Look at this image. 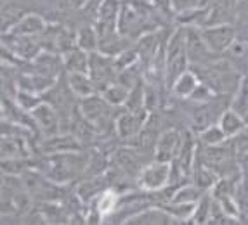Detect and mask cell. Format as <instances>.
<instances>
[{
    "label": "cell",
    "instance_id": "obj_1",
    "mask_svg": "<svg viewBox=\"0 0 248 225\" xmlns=\"http://www.w3.org/2000/svg\"><path fill=\"white\" fill-rule=\"evenodd\" d=\"M113 109L115 106L108 103L99 92L78 101V111L92 123L97 134H104L109 128V125L115 127L116 120L113 116Z\"/></svg>",
    "mask_w": 248,
    "mask_h": 225
},
{
    "label": "cell",
    "instance_id": "obj_2",
    "mask_svg": "<svg viewBox=\"0 0 248 225\" xmlns=\"http://www.w3.org/2000/svg\"><path fill=\"white\" fill-rule=\"evenodd\" d=\"M186 30V54L189 59V68H196V66H207L217 61V56L210 50L207 45L205 38H203L202 31L196 26H184Z\"/></svg>",
    "mask_w": 248,
    "mask_h": 225
},
{
    "label": "cell",
    "instance_id": "obj_3",
    "mask_svg": "<svg viewBox=\"0 0 248 225\" xmlns=\"http://www.w3.org/2000/svg\"><path fill=\"white\" fill-rule=\"evenodd\" d=\"M170 184V163L153 160L142 168L137 177V185L148 193H160Z\"/></svg>",
    "mask_w": 248,
    "mask_h": 225
},
{
    "label": "cell",
    "instance_id": "obj_4",
    "mask_svg": "<svg viewBox=\"0 0 248 225\" xmlns=\"http://www.w3.org/2000/svg\"><path fill=\"white\" fill-rule=\"evenodd\" d=\"M89 75L94 80L97 92H103L108 85H111L113 82L118 80V70L115 66V58L106 56V54L94 50L91 52V68H89Z\"/></svg>",
    "mask_w": 248,
    "mask_h": 225
},
{
    "label": "cell",
    "instance_id": "obj_5",
    "mask_svg": "<svg viewBox=\"0 0 248 225\" xmlns=\"http://www.w3.org/2000/svg\"><path fill=\"white\" fill-rule=\"evenodd\" d=\"M122 4H124L122 0H101L94 23L99 40L118 33V16H120Z\"/></svg>",
    "mask_w": 248,
    "mask_h": 225
},
{
    "label": "cell",
    "instance_id": "obj_6",
    "mask_svg": "<svg viewBox=\"0 0 248 225\" xmlns=\"http://www.w3.org/2000/svg\"><path fill=\"white\" fill-rule=\"evenodd\" d=\"M200 31H202L210 50L215 54H226L236 40V28L232 26V23L203 26V28H200Z\"/></svg>",
    "mask_w": 248,
    "mask_h": 225
},
{
    "label": "cell",
    "instance_id": "obj_7",
    "mask_svg": "<svg viewBox=\"0 0 248 225\" xmlns=\"http://www.w3.org/2000/svg\"><path fill=\"white\" fill-rule=\"evenodd\" d=\"M149 118V111H127L125 109L115 123V130L120 139H136L144 128Z\"/></svg>",
    "mask_w": 248,
    "mask_h": 225
},
{
    "label": "cell",
    "instance_id": "obj_8",
    "mask_svg": "<svg viewBox=\"0 0 248 225\" xmlns=\"http://www.w3.org/2000/svg\"><path fill=\"white\" fill-rule=\"evenodd\" d=\"M182 146V132L175 128L163 130L158 135L156 146H155V160L172 163L177 158Z\"/></svg>",
    "mask_w": 248,
    "mask_h": 225
},
{
    "label": "cell",
    "instance_id": "obj_9",
    "mask_svg": "<svg viewBox=\"0 0 248 225\" xmlns=\"http://www.w3.org/2000/svg\"><path fill=\"white\" fill-rule=\"evenodd\" d=\"M4 47L13 52V56L25 61H33L40 54V44L35 40V37H25V35H5L4 33Z\"/></svg>",
    "mask_w": 248,
    "mask_h": 225
},
{
    "label": "cell",
    "instance_id": "obj_10",
    "mask_svg": "<svg viewBox=\"0 0 248 225\" xmlns=\"http://www.w3.org/2000/svg\"><path fill=\"white\" fill-rule=\"evenodd\" d=\"M30 115H31V118H33L35 125H37L47 137H49V135H56L61 132V128H59L61 121H59L58 109H56L49 101H46V99H44V101H42Z\"/></svg>",
    "mask_w": 248,
    "mask_h": 225
},
{
    "label": "cell",
    "instance_id": "obj_11",
    "mask_svg": "<svg viewBox=\"0 0 248 225\" xmlns=\"http://www.w3.org/2000/svg\"><path fill=\"white\" fill-rule=\"evenodd\" d=\"M82 142H80L73 134H56L49 135L44 142L40 144V151L46 154H62V152H75L80 151Z\"/></svg>",
    "mask_w": 248,
    "mask_h": 225
},
{
    "label": "cell",
    "instance_id": "obj_12",
    "mask_svg": "<svg viewBox=\"0 0 248 225\" xmlns=\"http://www.w3.org/2000/svg\"><path fill=\"white\" fill-rule=\"evenodd\" d=\"M17 127V123H14ZM14 132H5L2 134V160H9V158H28L30 149L26 139L23 137L25 130H16Z\"/></svg>",
    "mask_w": 248,
    "mask_h": 225
},
{
    "label": "cell",
    "instance_id": "obj_13",
    "mask_svg": "<svg viewBox=\"0 0 248 225\" xmlns=\"http://www.w3.org/2000/svg\"><path fill=\"white\" fill-rule=\"evenodd\" d=\"M115 166H118L125 175L128 177H139V173L142 172V168L146 166L142 163L141 156L134 148H124L120 151H116L115 154Z\"/></svg>",
    "mask_w": 248,
    "mask_h": 225
},
{
    "label": "cell",
    "instance_id": "obj_14",
    "mask_svg": "<svg viewBox=\"0 0 248 225\" xmlns=\"http://www.w3.org/2000/svg\"><path fill=\"white\" fill-rule=\"evenodd\" d=\"M127 224H137V225H163V224H179L172 215L165 211L161 206L156 208H144L137 211L132 218H128Z\"/></svg>",
    "mask_w": 248,
    "mask_h": 225
},
{
    "label": "cell",
    "instance_id": "obj_15",
    "mask_svg": "<svg viewBox=\"0 0 248 225\" xmlns=\"http://www.w3.org/2000/svg\"><path fill=\"white\" fill-rule=\"evenodd\" d=\"M31 64H33L35 73H40V75H46V76L56 78L59 73H61L62 68H64V59L59 58L58 54L40 52L37 58L31 61Z\"/></svg>",
    "mask_w": 248,
    "mask_h": 225
},
{
    "label": "cell",
    "instance_id": "obj_16",
    "mask_svg": "<svg viewBox=\"0 0 248 225\" xmlns=\"http://www.w3.org/2000/svg\"><path fill=\"white\" fill-rule=\"evenodd\" d=\"M66 82L71 94L75 97H78V101L83 97H89V95L97 94V87H95L94 80L89 73H68Z\"/></svg>",
    "mask_w": 248,
    "mask_h": 225
},
{
    "label": "cell",
    "instance_id": "obj_17",
    "mask_svg": "<svg viewBox=\"0 0 248 225\" xmlns=\"http://www.w3.org/2000/svg\"><path fill=\"white\" fill-rule=\"evenodd\" d=\"M42 31H46V21L37 14H28V16L19 17L16 25L11 26V33L25 35V37H35Z\"/></svg>",
    "mask_w": 248,
    "mask_h": 225
},
{
    "label": "cell",
    "instance_id": "obj_18",
    "mask_svg": "<svg viewBox=\"0 0 248 225\" xmlns=\"http://www.w3.org/2000/svg\"><path fill=\"white\" fill-rule=\"evenodd\" d=\"M62 59H64V70H66V73H89L91 52H87V50L77 47V49L64 54Z\"/></svg>",
    "mask_w": 248,
    "mask_h": 225
},
{
    "label": "cell",
    "instance_id": "obj_19",
    "mask_svg": "<svg viewBox=\"0 0 248 225\" xmlns=\"http://www.w3.org/2000/svg\"><path fill=\"white\" fill-rule=\"evenodd\" d=\"M219 127L224 130V134L228 135V139H232V137H236V135L247 127V118H243L240 113H236L234 109L229 107V109H226L220 115Z\"/></svg>",
    "mask_w": 248,
    "mask_h": 225
},
{
    "label": "cell",
    "instance_id": "obj_20",
    "mask_svg": "<svg viewBox=\"0 0 248 225\" xmlns=\"http://www.w3.org/2000/svg\"><path fill=\"white\" fill-rule=\"evenodd\" d=\"M198 83H200L198 75H196L195 71L189 68L186 73H182L181 76L175 80V83L172 85V89H170V90H172L177 97L189 99L191 94H193V92H195V89L198 87Z\"/></svg>",
    "mask_w": 248,
    "mask_h": 225
},
{
    "label": "cell",
    "instance_id": "obj_21",
    "mask_svg": "<svg viewBox=\"0 0 248 225\" xmlns=\"http://www.w3.org/2000/svg\"><path fill=\"white\" fill-rule=\"evenodd\" d=\"M108 185V180L104 182V179L101 175H94L91 179L83 180L82 184L78 187V197L85 203L89 201L95 199V197L99 196V194L104 193V187Z\"/></svg>",
    "mask_w": 248,
    "mask_h": 225
},
{
    "label": "cell",
    "instance_id": "obj_22",
    "mask_svg": "<svg viewBox=\"0 0 248 225\" xmlns=\"http://www.w3.org/2000/svg\"><path fill=\"white\" fill-rule=\"evenodd\" d=\"M231 109L236 113H240L243 118L248 120V73L243 75L240 85L234 90V94L231 95Z\"/></svg>",
    "mask_w": 248,
    "mask_h": 225
},
{
    "label": "cell",
    "instance_id": "obj_23",
    "mask_svg": "<svg viewBox=\"0 0 248 225\" xmlns=\"http://www.w3.org/2000/svg\"><path fill=\"white\" fill-rule=\"evenodd\" d=\"M128 92H130V89H128V87H125L124 83L113 82L111 85H108L103 92H99V94L103 95V97L106 99L111 106L118 107V106H124V104L127 103Z\"/></svg>",
    "mask_w": 248,
    "mask_h": 225
},
{
    "label": "cell",
    "instance_id": "obj_24",
    "mask_svg": "<svg viewBox=\"0 0 248 225\" xmlns=\"http://www.w3.org/2000/svg\"><path fill=\"white\" fill-rule=\"evenodd\" d=\"M127 111H142L146 109V85L141 82H137L136 85L130 89L127 97V103L124 104Z\"/></svg>",
    "mask_w": 248,
    "mask_h": 225
},
{
    "label": "cell",
    "instance_id": "obj_25",
    "mask_svg": "<svg viewBox=\"0 0 248 225\" xmlns=\"http://www.w3.org/2000/svg\"><path fill=\"white\" fill-rule=\"evenodd\" d=\"M198 135H200L198 142L202 144V146H217V144H222L228 140V135L224 134V130L219 127V123L210 125L208 128L200 132Z\"/></svg>",
    "mask_w": 248,
    "mask_h": 225
},
{
    "label": "cell",
    "instance_id": "obj_26",
    "mask_svg": "<svg viewBox=\"0 0 248 225\" xmlns=\"http://www.w3.org/2000/svg\"><path fill=\"white\" fill-rule=\"evenodd\" d=\"M77 44H78L80 49L87 50V52H94L99 47V37H97V31H95L94 26H85L78 31L77 35Z\"/></svg>",
    "mask_w": 248,
    "mask_h": 225
},
{
    "label": "cell",
    "instance_id": "obj_27",
    "mask_svg": "<svg viewBox=\"0 0 248 225\" xmlns=\"http://www.w3.org/2000/svg\"><path fill=\"white\" fill-rule=\"evenodd\" d=\"M212 206H214V196L203 194L202 199L196 203V208H195V213H193V218H191V224H208Z\"/></svg>",
    "mask_w": 248,
    "mask_h": 225
},
{
    "label": "cell",
    "instance_id": "obj_28",
    "mask_svg": "<svg viewBox=\"0 0 248 225\" xmlns=\"http://www.w3.org/2000/svg\"><path fill=\"white\" fill-rule=\"evenodd\" d=\"M14 97H16L17 106H19L21 109H25L26 113H31V111L44 101V95L35 94V92H28V90H21V89H17Z\"/></svg>",
    "mask_w": 248,
    "mask_h": 225
},
{
    "label": "cell",
    "instance_id": "obj_29",
    "mask_svg": "<svg viewBox=\"0 0 248 225\" xmlns=\"http://www.w3.org/2000/svg\"><path fill=\"white\" fill-rule=\"evenodd\" d=\"M151 7H153L155 14L163 21H172L174 17H177V11L174 7L172 0H149Z\"/></svg>",
    "mask_w": 248,
    "mask_h": 225
},
{
    "label": "cell",
    "instance_id": "obj_30",
    "mask_svg": "<svg viewBox=\"0 0 248 225\" xmlns=\"http://www.w3.org/2000/svg\"><path fill=\"white\" fill-rule=\"evenodd\" d=\"M44 218H46V224H70V217L66 215V211L59 206L47 205L46 208L40 210Z\"/></svg>",
    "mask_w": 248,
    "mask_h": 225
},
{
    "label": "cell",
    "instance_id": "obj_31",
    "mask_svg": "<svg viewBox=\"0 0 248 225\" xmlns=\"http://www.w3.org/2000/svg\"><path fill=\"white\" fill-rule=\"evenodd\" d=\"M229 140L232 142V148H234L236 154L247 156L248 154V123H247V127H245L240 134L236 135V137H232V139H229Z\"/></svg>",
    "mask_w": 248,
    "mask_h": 225
},
{
    "label": "cell",
    "instance_id": "obj_32",
    "mask_svg": "<svg viewBox=\"0 0 248 225\" xmlns=\"http://www.w3.org/2000/svg\"><path fill=\"white\" fill-rule=\"evenodd\" d=\"M172 2H174V7L177 11V14L202 7V0H172Z\"/></svg>",
    "mask_w": 248,
    "mask_h": 225
},
{
    "label": "cell",
    "instance_id": "obj_33",
    "mask_svg": "<svg viewBox=\"0 0 248 225\" xmlns=\"http://www.w3.org/2000/svg\"><path fill=\"white\" fill-rule=\"evenodd\" d=\"M236 13L248 14V0H236Z\"/></svg>",
    "mask_w": 248,
    "mask_h": 225
},
{
    "label": "cell",
    "instance_id": "obj_34",
    "mask_svg": "<svg viewBox=\"0 0 248 225\" xmlns=\"http://www.w3.org/2000/svg\"><path fill=\"white\" fill-rule=\"evenodd\" d=\"M73 2V5H77V7H83V5L87 4L89 0H71Z\"/></svg>",
    "mask_w": 248,
    "mask_h": 225
},
{
    "label": "cell",
    "instance_id": "obj_35",
    "mask_svg": "<svg viewBox=\"0 0 248 225\" xmlns=\"http://www.w3.org/2000/svg\"><path fill=\"white\" fill-rule=\"evenodd\" d=\"M210 2H212V0H202V7H207Z\"/></svg>",
    "mask_w": 248,
    "mask_h": 225
}]
</instances>
